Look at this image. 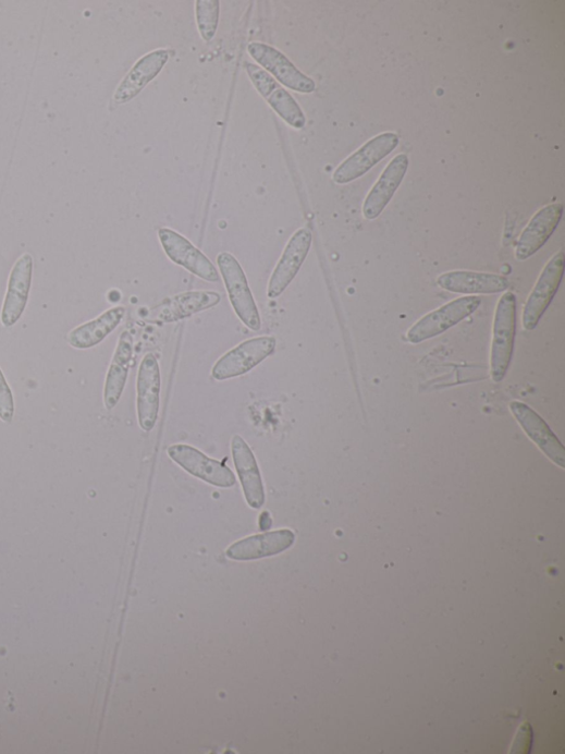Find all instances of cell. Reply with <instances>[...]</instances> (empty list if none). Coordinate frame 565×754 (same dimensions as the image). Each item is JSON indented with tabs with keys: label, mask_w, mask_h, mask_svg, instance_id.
<instances>
[{
	"label": "cell",
	"mask_w": 565,
	"mask_h": 754,
	"mask_svg": "<svg viewBox=\"0 0 565 754\" xmlns=\"http://www.w3.org/2000/svg\"><path fill=\"white\" fill-rule=\"evenodd\" d=\"M132 357L133 337L128 331H124L119 339L105 386V405L109 411L113 410L122 398Z\"/></svg>",
	"instance_id": "obj_22"
},
{
	"label": "cell",
	"mask_w": 565,
	"mask_h": 754,
	"mask_svg": "<svg viewBox=\"0 0 565 754\" xmlns=\"http://www.w3.org/2000/svg\"><path fill=\"white\" fill-rule=\"evenodd\" d=\"M271 518L270 515L267 516V520L265 519V513L260 516V526L262 531H268L269 527H271Z\"/></svg>",
	"instance_id": "obj_26"
},
{
	"label": "cell",
	"mask_w": 565,
	"mask_h": 754,
	"mask_svg": "<svg viewBox=\"0 0 565 754\" xmlns=\"http://www.w3.org/2000/svg\"><path fill=\"white\" fill-rule=\"evenodd\" d=\"M517 328V299L513 292H506L499 301L493 329L491 354V374L494 382L505 379L509 368Z\"/></svg>",
	"instance_id": "obj_1"
},
{
	"label": "cell",
	"mask_w": 565,
	"mask_h": 754,
	"mask_svg": "<svg viewBox=\"0 0 565 754\" xmlns=\"http://www.w3.org/2000/svg\"><path fill=\"white\" fill-rule=\"evenodd\" d=\"M249 78L272 109L292 127L302 130L306 117L296 100L261 66L247 63Z\"/></svg>",
	"instance_id": "obj_10"
},
{
	"label": "cell",
	"mask_w": 565,
	"mask_h": 754,
	"mask_svg": "<svg viewBox=\"0 0 565 754\" xmlns=\"http://www.w3.org/2000/svg\"><path fill=\"white\" fill-rule=\"evenodd\" d=\"M15 414L13 392L8 384L2 368H0V419L12 423Z\"/></svg>",
	"instance_id": "obj_25"
},
{
	"label": "cell",
	"mask_w": 565,
	"mask_h": 754,
	"mask_svg": "<svg viewBox=\"0 0 565 754\" xmlns=\"http://www.w3.org/2000/svg\"><path fill=\"white\" fill-rule=\"evenodd\" d=\"M275 348L277 339L273 337L242 342L217 361L211 370L212 377L217 381H225L247 374L269 357Z\"/></svg>",
	"instance_id": "obj_4"
},
{
	"label": "cell",
	"mask_w": 565,
	"mask_h": 754,
	"mask_svg": "<svg viewBox=\"0 0 565 754\" xmlns=\"http://www.w3.org/2000/svg\"><path fill=\"white\" fill-rule=\"evenodd\" d=\"M294 542V533L287 530L258 535L232 545L226 550V557L235 561H251L273 557L290 549Z\"/></svg>",
	"instance_id": "obj_20"
},
{
	"label": "cell",
	"mask_w": 565,
	"mask_h": 754,
	"mask_svg": "<svg viewBox=\"0 0 565 754\" xmlns=\"http://www.w3.org/2000/svg\"><path fill=\"white\" fill-rule=\"evenodd\" d=\"M248 52L284 87L300 94H311L316 90L315 82L277 48L263 42H251Z\"/></svg>",
	"instance_id": "obj_9"
},
{
	"label": "cell",
	"mask_w": 565,
	"mask_h": 754,
	"mask_svg": "<svg viewBox=\"0 0 565 754\" xmlns=\"http://www.w3.org/2000/svg\"><path fill=\"white\" fill-rule=\"evenodd\" d=\"M311 240L307 229L298 230L291 238L269 281L270 299L279 297L297 276L309 253Z\"/></svg>",
	"instance_id": "obj_14"
},
{
	"label": "cell",
	"mask_w": 565,
	"mask_h": 754,
	"mask_svg": "<svg viewBox=\"0 0 565 754\" xmlns=\"http://www.w3.org/2000/svg\"><path fill=\"white\" fill-rule=\"evenodd\" d=\"M408 169L409 158L406 155H398L389 163L365 199L363 214L366 219L373 220L381 215L405 179Z\"/></svg>",
	"instance_id": "obj_19"
},
{
	"label": "cell",
	"mask_w": 565,
	"mask_h": 754,
	"mask_svg": "<svg viewBox=\"0 0 565 754\" xmlns=\"http://www.w3.org/2000/svg\"><path fill=\"white\" fill-rule=\"evenodd\" d=\"M565 257L563 252L555 254L541 271L537 283L530 292L523 314L525 330L532 331L539 325L556 294L564 273Z\"/></svg>",
	"instance_id": "obj_6"
},
{
	"label": "cell",
	"mask_w": 565,
	"mask_h": 754,
	"mask_svg": "<svg viewBox=\"0 0 565 754\" xmlns=\"http://www.w3.org/2000/svg\"><path fill=\"white\" fill-rule=\"evenodd\" d=\"M160 387V368L157 357L148 353L140 362L136 385L137 416L144 431H150L158 421Z\"/></svg>",
	"instance_id": "obj_11"
},
{
	"label": "cell",
	"mask_w": 565,
	"mask_h": 754,
	"mask_svg": "<svg viewBox=\"0 0 565 754\" xmlns=\"http://www.w3.org/2000/svg\"><path fill=\"white\" fill-rule=\"evenodd\" d=\"M511 411L526 434L555 465L564 470L565 449L548 424L528 405L513 402Z\"/></svg>",
	"instance_id": "obj_18"
},
{
	"label": "cell",
	"mask_w": 565,
	"mask_h": 754,
	"mask_svg": "<svg viewBox=\"0 0 565 754\" xmlns=\"http://www.w3.org/2000/svg\"><path fill=\"white\" fill-rule=\"evenodd\" d=\"M158 239L173 263L208 282L219 281L213 264L184 236L170 229H160Z\"/></svg>",
	"instance_id": "obj_12"
},
{
	"label": "cell",
	"mask_w": 565,
	"mask_h": 754,
	"mask_svg": "<svg viewBox=\"0 0 565 754\" xmlns=\"http://www.w3.org/2000/svg\"><path fill=\"white\" fill-rule=\"evenodd\" d=\"M33 272L34 259L26 253L15 263L9 279L2 316H0L5 328L15 326L27 308Z\"/></svg>",
	"instance_id": "obj_13"
},
{
	"label": "cell",
	"mask_w": 565,
	"mask_h": 754,
	"mask_svg": "<svg viewBox=\"0 0 565 754\" xmlns=\"http://www.w3.org/2000/svg\"><path fill=\"white\" fill-rule=\"evenodd\" d=\"M480 305L481 299L479 296L457 297L421 318L408 331L407 339L413 344H419L435 338L471 316Z\"/></svg>",
	"instance_id": "obj_3"
},
{
	"label": "cell",
	"mask_w": 565,
	"mask_h": 754,
	"mask_svg": "<svg viewBox=\"0 0 565 754\" xmlns=\"http://www.w3.org/2000/svg\"><path fill=\"white\" fill-rule=\"evenodd\" d=\"M231 451L238 479L249 506L261 509L266 502V491L253 449L244 438L236 435L232 438Z\"/></svg>",
	"instance_id": "obj_15"
},
{
	"label": "cell",
	"mask_w": 565,
	"mask_h": 754,
	"mask_svg": "<svg viewBox=\"0 0 565 754\" xmlns=\"http://www.w3.org/2000/svg\"><path fill=\"white\" fill-rule=\"evenodd\" d=\"M217 264L234 313L250 330L259 331L262 326L261 316L244 268L229 253L219 254Z\"/></svg>",
	"instance_id": "obj_2"
},
{
	"label": "cell",
	"mask_w": 565,
	"mask_h": 754,
	"mask_svg": "<svg viewBox=\"0 0 565 754\" xmlns=\"http://www.w3.org/2000/svg\"><path fill=\"white\" fill-rule=\"evenodd\" d=\"M398 142V135L394 132H384L374 136L336 169L333 175L334 182L344 185L360 179L391 155Z\"/></svg>",
	"instance_id": "obj_5"
},
{
	"label": "cell",
	"mask_w": 565,
	"mask_h": 754,
	"mask_svg": "<svg viewBox=\"0 0 565 754\" xmlns=\"http://www.w3.org/2000/svg\"><path fill=\"white\" fill-rule=\"evenodd\" d=\"M220 301L216 291H189L161 301L148 311L145 319L152 324L177 323L218 306Z\"/></svg>",
	"instance_id": "obj_7"
},
{
	"label": "cell",
	"mask_w": 565,
	"mask_h": 754,
	"mask_svg": "<svg viewBox=\"0 0 565 754\" xmlns=\"http://www.w3.org/2000/svg\"><path fill=\"white\" fill-rule=\"evenodd\" d=\"M124 307H114L97 319L81 325L67 335V343L77 350H87L103 342L122 323Z\"/></svg>",
	"instance_id": "obj_23"
},
{
	"label": "cell",
	"mask_w": 565,
	"mask_h": 754,
	"mask_svg": "<svg viewBox=\"0 0 565 754\" xmlns=\"http://www.w3.org/2000/svg\"><path fill=\"white\" fill-rule=\"evenodd\" d=\"M438 284L446 291L463 294H493L504 292L511 287L505 276L474 271L442 273L438 278Z\"/></svg>",
	"instance_id": "obj_21"
},
{
	"label": "cell",
	"mask_w": 565,
	"mask_h": 754,
	"mask_svg": "<svg viewBox=\"0 0 565 754\" xmlns=\"http://www.w3.org/2000/svg\"><path fill=\"white\" fill-rule=\"evenodd\" d=\"M170 59L167 49H157L143 56L125 75L114 94L116 105H125L136 98L163 70Z\"/></svg>",
	"instance_id": "obj_17"
},
{
	"label": "cell",
	"mask_w": 565,
	"mask_h": 754,
	"mask_svg": "<svg viewBox=\"0 0 565 754\" xmlns=\"http://www.w3.org/2000/svg\"><path fill=\"white\" fill-rule=\"evenodd\" d=\"M563 205L553 203L535 214L516 246V259L527 260L538 253L552 236L562 218Z\"/></svg>",
	"instance_id": "obj_16"
},
{
	"label": "cell",
	"mask_w": 565,
	"mask_h": 754,
	"mask_svg": "<svg viewBox=\"0 0 565 754\" xmlns=\"http://www.w3.org/2000/svg\"><path fill=\"white\" fill-rule=\"evenodd\" d=\"M170 459L188 474L219 488H231L236 481L232 471L223 463L212 460L189 445L169 447Z\"/></svg>",
	"instance_id": "obj_8"
},
{
	"label": "cell",
	"mask_w": 565,
	"mask_h": 754,
	"mask_svg": "<svg viewBox=\"0 0 565 754\" xmlns=\"http://www.w3.org/2000/svg\"><path fill=\"white\" fill-rule=\"evenodd\" d=\"M220 3L218 0H197L196 20L199 33L205 41H210L218 29Z\"/></svg>",
	"instance_id": "obj_24"
}]
</instances>
